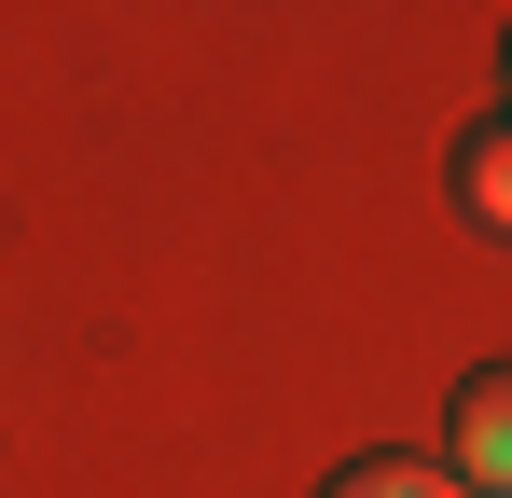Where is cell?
Listing matches in <instances>:
<instances>
[{
  "mask_svg": "<svg viewBox=\"0 0 512 498\" xmlns=\"http://www.w3.org/2000/svg\"><path fill=\"white\" fill-rule=\"evenodd\" d=\"M457 208H471L485 236H512V111H499V125H471V139H457Z\"/></svg>",
  "mask_w": 512,
  "mask_h": 498,
  "instance_id": "cell-3",
  "label": "cell"
},
{
  "mask_svg": "<svg viewBox=\"0 0 512 498\" xmlns=\"http://www.w3.org/2000/svg\"><path fill=\"white\" fill-rule=\"evenodd\" d=\"M499 111H512V42H499Z\"/></svg>",
  "mask_w": 512,
  "mask_h": 498,
  "instance_id": "cell-4",
  "label": "cell"
},
{
  "mask_svg": "<svg viewBox=\"0 0 512 498\" xmlns=\"http://www.w3.org/2000/svg\"><path fill=\"white\" fill-rule=\"evenodd\" d=\"M319 498H471V485H457L443 457H416V443H374V457H346Z\"/></svg>",
  "mask_w": 512,
  "mask_h": 498,
  "instance_id": "cell-2",
  "label": "cell"
},
{
  "mask_svg": "<svg viewBox=\"0 0 512 498\" xmlns=\"http://www.w3.org/2000/svg\"><path fill=\"white\" fill-rule=\"evenodd\" d=\"M457 485L512 498V360H499V374H471V388H457Z\"/></svg>",
  "mask_w": 512,
  "mask_h": 498,
  "instance_id": "cell-1",
  "label": "cell"
}]
</instances>
